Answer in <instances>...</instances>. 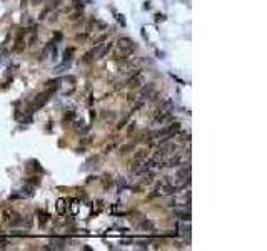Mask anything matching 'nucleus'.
<instances>
[{"instance_id":"obj_4","label":"nucleus","mask_w":267,"mask_h":251,"mask_svg":"<svg viewBox=\"0 0 267 251\" xmlns=\"http://www.w3.org/2000/svg\"><path fill=\"white\" fill-rule=\"evenodd\" d=\"M64 204H65V201H64V199L57 201V211H59L60 214H64Z\"/></svg>"},{"instance_id":"obj_1","label":"nucleus","mask_w":267,"mask_h":251,"mask_svg":"<svg viewBox=\"0 0 267 251\" xmlns=\"http://www.w3.org/2000/svg\"><path fill=\"white\" fill-rule=\"evenodd\" d=\"M134 49H135V45H134V42L129 39V37H122L120 40H119V54L120 55H129V54H132Z\"/></svg>"},{"instance_id":"obj_2","label":"nucleus","mask_w":267,"mask_h":251,"mask_svg":"<svg viewBox=\"0 0 267 251\" xmlns=\"http://www.w3.org/2000/svg\"><path fill=\"white\" fill-rule=\"evenodd\" d=\"M110 49H112V44H104L102 47H99V49L92 50V55H95L97 59H100V57H104L109 50H110Z\"/></svg>"},{"instance_id":"obj_3","label":"nucleus","mask_w":267,"mask_h":251,"mask_svg":"<svg viewBox=\"0 0 267 251\" xmlns=\"http://www.w3.org/2000/svg\"><path fill=\"white\" fill-rule=\"evenodd\" d=\"M142 82H144V76H142V74H137V79H135V81H130V86H132V87H140V86H142Z\"/></svg>"}]
</instances>
